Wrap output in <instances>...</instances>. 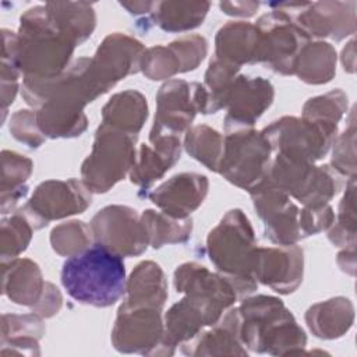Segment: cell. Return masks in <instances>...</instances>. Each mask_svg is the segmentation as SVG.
Wrapping results in <instances>:
<instances>
[{
  "instance_id": "obj_14",
  "label": "cell",
  "mask_w": 357,
  "mask_h": 357,
  "mask_svg": "<svg viewBox=\"0 0 357 357\" xmlns=\"http://www.w3.org/2000/svg\"><path fill=\"white\" fill-rule=\"evenodd\" d=\"M162 310L121 304L112 331V343L117 351L159 354L165 333Z\"/></svg>"
},
{
  "instance_id": "obj_18",
  "label": "cell",
  "mask_w": 357,
  "mask_h": 357,
  "mask_svg": "<svg viewBox=\"0 0 357 357\" xmlns=\"http://www.w3.org/2000/svg\"><path fill=\"white\" fill-rule=\"evenodd\" d=\"M252 273L257 282L279 294L293 293L303 282L304 252L297 244L258 247Z\"/></svg>"
},
{
  "instance_id": "obj_39",
  "label": "cell",
  "mask_w": 357,
  "mask_h": 357,
  "mask_svg": "<svg viewBox=\"0 0 357 357\" xmlns=\"http://www.w3.org/2000/svg\"><path fill=\"white\" fill-rule=\"evenodd\" d=\"M92 231L81 220L64 222L50 231L52 248L61 257L77 255L91 247Z\"/></svg>"
},
{
  "instance_id": "obj_45",
  "label": "cell",
  "mask_w": 357,
  "mask_h": 357,
  "mask_svg": "<svg viewBox=\"0 0 357 357\" xmlns=\"http://www.w3.org/2000/svg\"><path fill=\"white\" fill-rule=\"evenodd\" d=\"M220 10L227 15L234 17H252L259 7L258 1H222Z\"/></svg>"
},
{
  "instance_id": "obj_47",
  "label": "cell",
  "mask_w": 357,
  "mask_h": 357,
  "mask_svg": "<svg viewBox=\"0 0 357 357\" xmlns=\"http://www.w3.org/2000/svg\"><path fill=\"white\" fill-rule=\"evenodd\" d=\"M337 264L340 269L346 273H350L351 276L354 275V268H356V259H354V245L346 247L342 252L337 255Z\"/></svg>"
},
{
  "instance_id": "obj_33",
  "label": "cell",
  "mask_w": 357,
  "mask_h": 357,
  "mask_svg": "<svg viewBox=\"0 0 357 357\" xmlns=\"http://www.w3.org/2000/svg\"><path fill=\"white\" fill-rule=\"evenodd\" d=\"M149 245L160 248L166 244H180L190 240L192 233V220L176 219L163 212L146 209L141 215Z\"/></svg>"
},
{
  "instance_id": "obj_21",
  "label": "cell",
  "mask_w": 357,
  "mask_h": 357,
  "mask_svg": "<svg viewBox=\"0 0 357 357\" xmlns=\"http://www.w3.org/2000/svg\"><path fill=\"white\" fill-rule=\"evenodd\" d=\"M151 145L141 144L134 165L128 173L132 184L142 190L160 180L180 159L181 142L178 135H160L149 138Z\"/></svg>"
},
{
  "instance_id": "obj_37",
  "label": "cell",
  "mask_w": 357,
  "mask_h": 357,
  "mask_svg": "<svg viewBox=\"0 0 357 357\" xmlns=\"http://www.w3.org/2000/svg\"><path fill=\"white\" fill-rule=\"evenodd\" d=\"M356 177L346 183V192L340 201L337 219L328 231L329 241L336 247L356 245Z\"/></svg>"
},
{
  "instance_id": "obj_25",
  "label": "cell",
  "mask_w": 357,
  "mask_h": 357,
  "mask_svg": "<svg viewBox=\"0 0 357 357\" xmlns=\"http://www.w3.org/2000/svg\"><path fill=\"white\" fill-rule=\"evenodd\" d=\"M259 32L255 24L230 21L225 24L215 38V57L241 67L258 61Z\"/></svg>"
},
{
  "instance_id": "obj_11",
  "label": "cell",
  "mask_w": 357,
  "mask_h": 357,
  "mask_svg": "<svg viewBox=\"0 0 357 357\" xmlns=\"http://www.w3.org/2000/svg\"><path fill=\"white\" fill-rule=\"evenodd\" d=\"M259 32L258 61L273 73L294 75V64L301 49L311 40L284 13L272 10L255 24Z\"/></svg>"
},
{
  "instance_id": "obj_2",
  "label": "cell",
  "mask_w": 357,
  "mask_h": 357,
  "mask_svg": "<svg viewBox=\"0 0 357 357\" xmlns=\"http://www.w3.org/2000/svg\"><path fill=\"white\" fill-rule=\"evenodd\" d=\"M240 337L245 349L271 356L301 353L307 343L303 328L280 298L254 296L237 307Z\"/></svg>"
},
{
  "instance_id": "obj_32",
  "label": "cell",
  "mask_w": 357,
  "mask_h": 357,
  "mask_svg": "<svg viewBox=\"0 0 357 357\" xmlns=\"http://www.w3.org/2000/svg\"><path fill=\"white\" fill-rule=\"evenodd\" d=\"M209 7V1H156L151 18L166 32H185L204 22Z\"/></svg>"
},
{
  "instance_id": "obj_38",
  "label": "cell",
  "mask_w": 357,
  "mask_h": 357,
  "mask_svg": "<svg viewBox=\"0 0 357 357\" xmlns=\"http://www.w3.org/2000/svg\"><path fill=\"white\" fill-rule=\"evenodd\" d=\"M347 110V95L336 88L325 95L310 98L303 106L301 117L314 123L337 126Z\"/></svg>"
},
{
  "instance_id": "obj_23",
  "label": "cell",
  "mask_w": 357,
  "mask_h": 357,
  "mask_svg": "<svg viewBox=\"0 0 357 357\" xmlns=\"http://www.w3.org/2000/svg\"><path fill=\"white\" fill-rule=\"evenodd\" d=\"M173 284L177 293H198L223 304L227 310L237 300L231 283L219 272L213 273L198 262H185L177 266L173 275Z\"/></svg>"
},
{
  "instance_id": "obj_5",
  "label": "cell",
  "mask_w": 357,
  "mask_h": 357,
  "mask_svg": "<svg viewBox=\"0 0 357 357\" xmlns=\"http://www.w3.org/2000/svg\"><path fill=\"white\" fill-rule=\"evenodd\" d=\"M266 180L307 208L328 205L347 183L331 165L315 166L280 153L272 160Z\"/></svg>"
},
{
  "instance_id": "obj_40",
  "label": "cell",
  "mask_w": 357,
  "mask_h": 357,
  "mask_svg": "<svg viewBox=\"0 0 357 357\" xmlns=\"http://www.w3.org/2000/svg\"><path fill=\"white\" fill-rule=\"evenodd\" d=\"M354 113H350L349 127L336 137L333 142V152L331 166L344 178L356 177V124Z\"/></svg>"
},
{
  "instance_id": "obj_34",
  "label": "cell",
  "mask_w": 357,
  "mask_h": 357,
  "mask_svg": "<svg viewBox=\"0 0 357 357\" xmlns=\"http://www.w3.org/2000/svg\"><path fill=\"white\" fill-rule=\"evenodd\" d=\"M223 142L225 138L222 134L205 124L188 128L184 137L187 153L201 162L206 169L216 173L223 155Z\"/></svg>"
},
{
  "instance_id": "obj_10",
  "label": "cell",
  "mask_w": 357,
  "mask_h": 357,
  "mask_svg": "<svg viewBox=\"0 0 357 357\" xmlns=\"http://www.w3.org/2000/svg\"><path fill=\"white\" fill-rule=\"evenodd\" d=\"M272 10L284 13L310 39L342 40L356 32V7L351 1L271 3Z\"/></svg>"
},
{
  "instance_id": "obj_22",
  "label": "cell",
  "mask_w": 357,
  "mask_h": 357,
  "mask_svg": "<svg viewBox=\"0 0 357 357\" xmlns=\"http://www.w3.org/2000/svg\"><path fill=\"white\" fill-rule=\"evenodd\" d=\"M187 356H247L240 337V315L237 308L229 310L211 331L201 332L192 340L181 344Z\"/></svg>"
},
{
  "instance_id": "obj_24",
  "label": "cell",
  "mask_w": 357,
  "mask_h": 357,
  "mask_svg": "<svg viewBox=\"0 0 357 357\" xmlns=\"http://www.w3.org/2000/svg\"><path fill=\"white\" fill-rule=\"evenodd\" d=\"M1 269L3 294L13 303L32 308L40 301L46 282L36 262L17 257L1 262Z\"/></svg>"
},
{
  "instance_id": "obj_48",
  "label": "cell",
  "mask_w": 357,
  "mask_h": 357,
  "mask_svg": "<svg viewBox=\"0 0 357 357\" xmlns=\"http://www.w3.org/2000/svg\"><path fill=\"white\" fill-rule=\"evenodd\" d=\"M354 39H351L347 46L343 47V52H342V64L344 67V71L347 73H354Z\"/></svg>"
},
{
  "instance_id": "obj_17",
  "label": "cell",
  "mask_w": 357,
  "mask_h": 357,
  "mask_svg": "<svg viewBox=\"0 0 357 357\" xmlns=\"http://www.w3.org/2000/svg\"><path fill=\"white\" fill-rule=\"evenodd\" d=\"M208 53V42L198 33L185 35L167 46L158 45L145 49L141 71L152 81L172 78L176 74L195 70Z\"/></svg>"
},
{
  "instance_id": "obj_20",
  "label": "cell",
  "mask_w": 357,
  "mask_h": 357,
  "mask_svg": "<svg viewBox=\"0 0 357 357\" xmlns=\"http://www.w3.org/2000/svg\"><path fill=\"white\" fill-rule=\"evenodd\" d=\"M209 181L199 173H178L160 184L148 197L166 215L187 219L208 195Z\"/></svg>"
},
{
  "instance_id": "obj_13",
  "label": "cell",
  "mask_w": 357,
  "mask_h": 357,
  "mask_svg": "<svg viewBox=\"0 0 357 357\" xmlns=\"http://www.w3.org/2000/svg\"><path fill=\"white\" fill-rule=\"evenodd\" d=\"M89 227L95 243L121 257L141 255L149 245L141 216L127 205L105 206L92 218Z\"/></svg>"
},
{
  "instance_id": "obj_9",
  "label": "cell",
  "mask_w": 357,
  "mask_h": 357,
  "mask_svg": "<svg viewBox=\"0 0 357 357\" xmlns=\"http://www.w3.org/2000/svg\"><path fill=\"white\" fill-rule=\"evenodd\" d=\"M208 93L204 84L170 79L156 93V113L149 138L180 135L187 131L197 113L206 114Z\"/></svg>"
},
{
  "instance_id": "obj_15",
  "label": "cell",
  "mask_w": 357,
  "mask_h": 357,
  "mask_svg": "<svg viewBox=\"0 0 357 357\" xmlns=\"http://www.w3.org/2000/svg\"><path fill=\"white\" fill-rule=\"evenodd\" d=\"M144 53V45L135 38L121 32L107 35L89 59V71L100 93H106L127 75L141 71Z\"/></svg>"
},
{
  "instance_id": "obj_16",
  "label": "cell",
  "mask_w": 357,
  "mask_h": 357,
  "mask_svg": "<svg viewBox=\"0 0 357 357\" xmlns=\"http://www.w3.org/2000/svg\"><path fill=\"white\" fill-rule=\"evenodd\" d=\"M255 212L264 222L265 237L278 245L297 244L303 240L300 226L301 209L290 197L266 178L248 191Z\"/></svg>"
},
{
  "instance_id": "obj_46",
  "label": "cell",
  "mask_w": 357,
  "mask_h": 357,
  "mask_svg": "<svg viewBox=\"0 0 357 357\" xmlns=\"http://www.w3.org/2000/svg\"><path fill=\"white\" fill-rule=\"evenodd\" d=\"M155 1H121L120 6L124 7L132 15L145 14L148 17L152 15L155 8Z\"/></svg>"
},
{
  "instance_id": "obj_1",
  "label": "cell",
  "mask_w": 357,
  "mask_h": 357,
  "mask_svg": "<svg viewBox=\"0 0 357 357\" xmlns=\"http://www.w3.org/2000/svg\"><path fill=\"white\" fill-rule=\"evenodd\" d=\"M124 257L95 243L67 258L61 268V284L75 301L98 308L116 304L126 293Z\"/></svg>"
},
{
  "instance_id": "obj_31",
  "label": "cell",
  "mask_w": 357,
  "mask_h": 357,
  "mask_svg": "<svg viewBox=\"0 0 357 357\" xmlns=\"http://www.w3.org/2000/svg\"><path fill=\"white\" fill-rule=\"evenodd\" d=\"M337 54L335 47L324 40L308 42L297 56L294 75L310 85H322L336 74Z\"/></svg>"
},
{
  "instance_id": "obj_3",
  "label": "cell",
  "mask_w": 357,
  "mask_h": 357,
  "mask_svg": "<svg viewBox=\"0 0 357 357\" xmlns=\"http://www.w3.org/2000/svg\"><path fill=\"white\" fill-rule=\"evenodd\" d=\"M77 43L49 20L45 6L28 8L17 32V64L24 77L56 78L68 68Z\"/></svg>"
},
{
  "instance_id": "obj_27",
  "label": "cell",
  "mask_w": 357,
  "mask_h": 357,
  "mask_svg": "<svg viewBox=\"0 0 357 357\" xmlns=\"http://www.w3.org/2000/svg\"><path fill=\"white\" fill-rule=\"evenodd\" d=\"M354 307L346 297H333L311 305L305 312V322L314 336L319 339L342 337L353 326Z\"/></svg>"
},
{
  "instance_id": "obj_36",
  "label": "cell",
  "mask_w": 357,
  "mask_h": 357,
  "mask_svg": "<svg viewBox=\"0 0 357 357\" xmlns=\"http://www.w3.org/2000/svg\"><path fill=\"white\" fill-rule=\"evenodd\" d=\"M33 231V225L21 209L8 218H3L0 233L1 262L17 258L21 252H24L31 243Z\"/></svg>"
},
{
  "instance_id": "obj_29",
  "label": "cell",
  "mask_w": 357,
  "mask_h": 357,
  "mask_svg": "<svg viewBox=\"0 0 357 357\" xmlns=\"http://www.w3.org/2000/svg\"><path fill=\"white\" fill-rule=\"evenodd\" d=\"M50 22L77 46L85 42L96 25L92 3L86 1H49L45 4Z\"/></svg>"
},
{
  "instance_id": "obj_43",
  "label": "cell",
  "mask_w": 357,
  "mask_h": 357,
  "mask_svg": "<svg viewBox=\"0 0 357 357\" xmlns=\"http://www.w3.org/2000/svg\"><path fill=\"white\" fill-rule=\"evenodd\" d=\"M335 222V212L329 205L319 208H307L304 206L300 212V226L303 237L318 234L324 230H328Z\"/></svg>"
},
{
  "instance_id": "obj_28",
  "label": "cell",
  "mask_w": 357,
  "mask_h": 357,
  "mask_svg": "<svg viewBox=\"0 0 357 357\" xmlns=\"http://www.w3.org/2000/svg\"><path fill=\"white\" fill-rule=\"evenodd\" d=\"M43 335L45 324L35 312L1 315V354L39 356V339Z\"/></svg>"
},
{
  "instance_id": "obj_4",
  "label": "cell",
  "mask_w": 357,
  "mask_h": 357,
  "mask_svg": "<svg viewBox=\"0 0 357 357\" xmlns=\"http://www.w3.org/2000/svg\"><path fill=\"white\" fill-rule=\"evenodd\" d=\"M257 238L250 219L241 209H230L208 233L206 252L218 272L234 287L237 297L257 290L252 268Z\"/></svg>"
},
{
  "instance_id": "obj_7",
  "label": "cell",
  "mask_w": 357,
  "mask_h": 357,
  "mask_svg": "<svg viewBox=\"0 0 357 357\" xmlns=\"http://www.w3.org/2000/svg\"><path fill=\"white\" fill-rule=\"evenodd\" d=\"M272 149L261 131L238 128L226 132L219 170L233 185L251 191L269 173Z\"/></svg>"
},
{
  "instance_id": "obj_26",
  "label": "cell",
  "mask_w": 357,
  "mask_h": 357,
  "mask_svg": "<svg viewBox=\"0 0 357 357\" xmlns=\"http://www.w3.org/2000/svg\"><path fill=\"white\" fill-rule=\"evenodd\" d=\"M167 296V283L162 268L153 261H142L127 279L124 304L162 310Z\"/></svg>"
},
{
  "instance_id": "obj_30",
  "label": "cell",
  "mask_w": 357,
  "mask_h": 357,
  "mask_svg": "<svg viewBox=\"0 0 357 357\" xmlns=\"http://www.w3.org/2000/svg\"><path fill=\"white\" fill-rule=\"evenodd\" d=\"M146 117V98L134 89L113 95L102 109V123L131 135H138Z\"/></svg>"
},
{
  "instance_id": "obj_8",
  "label": "cell",
  "mask_w": 357,
  "mask_h": 357,
  "mask_svg": "<svg viewBox=\"0 0 357 357\" xmlns=\"http://www.w3.org/2000/svg\"><path fill=\"white\" fill-rule=\"evenodd\" d=\"M261 132L272 152L315 163L332 148L337 137V126L284 116L266 126Z\"/></svg>"
},
{
  "instance_id": "obj_12",
  "label": "cell",
  "mask_w": 357,
  "mask_h": 357,
  "mask_svg": "<svg viewBox=\"0 0 357 357\" xmlns=\"http://www.w3.org/2000/svg\"><path fill=\"white\" fill-rule=\"evenodd\" d=\"M91 194L77 178L46 180L35 188L21 211L38 230L52 220L82 213L92 202Z\"/></svg>"
},
{
  "instance_id": "obj_19",
  "label": "cell",
  "mask_w": 357,
  "mask_h": 357,
  "mask_svg": "<svg viewBox=\"0 0 357 357\" xmlns=\"http://www.w3.org/2000/svg\"><path fill=\"white\" fill-rule=\"evenodd\" d=\"M273 96V85L268 79L238 74L226 98L225 109H227V114L225 117V132L251 128L272 105Z\"/></svg>"
},
{
  "instance_id": "obj_35",
  "label": "cell",
  "mask_w": 357,
  "mask_h": 357,
  "mask_svg": "<svg viewBox=\"0 0 357 357\" xmlns=\"http://www.w3.org/2000/svg\"><path fill=\"white\" fill-rule=\"evenodd\" d=\"M240 67L219 59H212L205 73L204 86L208 93L206 114H212L225 109L226 98L234 78L238 75Z\"/></svg>"
},
{
  "instance_id": "obj_6",
  "label": "cell",
  "mask_w": 357,
  "mask_h": 357,
  "mask_svg": "<svg viewBox=\"0 0 357 357\" xmlns=\"http://www.w3.org/2000/svg\"><path fill=\"white\" fill-rule=\"evenodd\" d=\"M135 141L137 135L105 123L98 127L92 151L81 166L82 183L91 192H107L130 173L137 156Z\"/></svg>"
},
{
  "instance_id": "obj_41",
  "label": "cell",
  "mask_w": 357,
  "mask_h": 357,
  "mask_svg": "<svg viewBox=\"0 0 357 357\" xmlns=\"http://www.w3.org/2000/svg\"><path fill=\"white\" fill-rule=\"evenodd\" d=\"M1 192H8L25 187L26 180L32 173L33 163L31 159L14 151L4 149L1 152Z\"/></svg>"
},
{
  "instance_id": "obj_44",
  "label": "cell",
  "mask_w": 357,
  "mask_h": 357,
  "mask_svg": "<svg viewBox=\"0 0 357 357\" xmlns=\"http://www.w3.org/2000/svg\"><path fill=\"white\" fill-rule=\"evenodd\" d=\"M61 294L56 286L46 282V287L40 301L32 307L33 312L40 315L42 318H50L57 314L61 308Z\"/></svg>"
},
{
  "instance_id": "obj_42",
  "label": "cell",
  "mask_w": 357,
  "mask_h": 357,
  "mask_svg": "<svg viewBox=\"0 0 357 357\" xmlns=\"http://www.w3.org/2000/svg\"><path fill=\"white\" fill-rule=\"evenodd\" d=\"M10 132L11 135L25 144L31 149L39 148L46 137L40 131L36 121V112L33 110H17L10 119Z\"/></svg>"
}]
</instances>
